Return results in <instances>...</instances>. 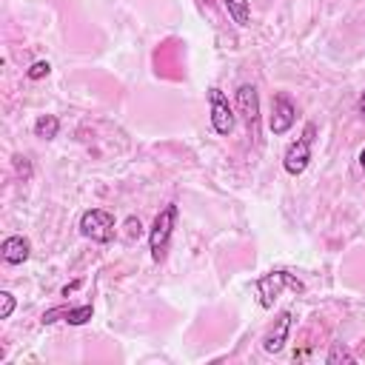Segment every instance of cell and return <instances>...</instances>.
Instances as JSON below:
<instances>
[{"label": "cell", "mask_w": 365, "mask_h": 365, "mask_svg": "<svg viewBox=\"0 0 365 365\" xmlns=\"http://www.w3.org/2000/svg\"><path fill=\"white\" fill-rule=\"evenodd\" d=\"M288 331H291V311H279L277 322L262 336V351L265 354H279L285 348V342H288Z\"/></svg>", "instance_id": "obj_9"}, {"label": "cell", "mask_w": 365, "mask_h": 365, "mask_svg": "<svg viewBox=\"0 0 365 365\" xmlns=\"http://www.w3.org/2000/svg\"><path fill=\"white\" fill-rule=\"evenodd\" d=\"M177 217H180V208L177 202H168L160 208V214L154 217L151 228H148V251H151V259L154 262H163L165 254H168V245H171V234L177 228Z\"/></svg>", "instance_id": "obj_1"}, {"label": "cell", "mask_w": 365, "mask_h": 365, "mask_svg": "<svg viewBox=\"0 0 365 365\" xmlns=\"http://www.w3.org/2000/svg\"><path fill=\"white\" fill-rule=\"evenodd\" d=\"M359 165H362V168H365V148H362V151H359Z\"/></svg>", "instance_id": "obj_19"}, {"label": "cell", "mask_w": 365, "mask_h": 365, "mask_svg": "<svg viewBox=\"0 0 365 365\" xmlns=\"http://www.w3.org/2000/svg\"><path fill=\"white\" fill-rule=\"evenodd\" d=\"M356 114H359V120L365 123V91H362L359 100H356Z\"/></svg>", "instance_id": "obj_18"}, {"label": "cell", "mask_w": 365, "mask_h": 365, "mask_svg": "<svg viewBox=\"0 0 365 365\" xmlns=\"http://www.w3.org/2000/svg\"><path fill=\"white\" fill-rule=\"evenodd\" d=\"M0 254H3V262H6V265H23V262L31 257V242H29V237H23V234L6 237L3 245H0Z\"/></svg>", "instance_id": "obj_10"}, {"label": "cell", "mask_w": 365, "mask_h": 365, "mask_svg": "<svg viewBox=\"0 0 365 365\" xmlns=\"http://www.w3.org/2000/svg\"><path fill=\"white\" fill-rule=\"evenodd\" d=\"M140 234H143V222H140L137 217H128V220H125V240L131 242V240H137Z\"/></svg>", "instance_id": "obj_16"}, {"label": "cell", "mask_w": 365, "mask_h": 365, "mask_svg": "<svg viewBox=\"0 0 365 365\" xmlns=\"http://www.w3.org/2000/svg\"><path fill=\"white\" fill-rule=\"evenodd\" d=\"M325 362H328V365H339V362L354 365V354H351L342 342H334V345H331V351H328V356H325Z\"/></svg>", "instance_id": "obj_13"}, {"label": "cell", "mask_w": 365, "mask_h": 365, "mask_svg": "<svg viewBox=\"0 0 365 365\" xmlns=\"http://www.w3.org/2000/svg\"><path fill=\"white\" fill-rule=\"evenodd\" d=\"M237 111H240L242 123L248 125V134L257 137V128H259V94H257L254 83H242L237 88Z\"/></svg>", "instance_id": "obj_7"}, {"label": "cell", "mask_w": 365, "mask_h": 365, "mask_svg": "<svg viewBox=\"0 0 365 365\" xmlns=\"http://www.w3.org/2000/svg\"><path fill=\"white\" fill-rule=\"evenodd\" d=\"M94 317V305L83 302V305H60V308H48L43 314V325H54V322H68V325H86Z\"/></svg>", "instance_id": "obj_8"}, {"label": "cell", "mask_w": 365, "mask_h": 365, "mask_svg": "<svg viewBox=\"0 0 365 365\" xmlns=\"http://www.w3.org/2000/svg\"><path fill=\"white\" fill-rule=\"evenodd\" d=\"M14 168H17V174H23V180H29L31 177V163H29V157H14Z\"/></svg>", "instance_id": "obj_17"}, {"label": "cell", "mask_w": 365, "mask_h": 365, "mask_svg": "<svg viewBox=\"0 0 365 365\" xmlns=\"http://www.w3.org/2000/svg\"><path fill=\"white\" fill-rule=\"evenodd\" d=\"M297 123V103L291 100L288 91H277L271 97V114H268V128L274 137H282L294 128Z\"/></svg>", "instance_id": "obj_6"}, {"label": "cell", "mask_w": 365, "mask_h": 365, "mask_svg": "<svg viewBox=\"0 0 365 365\" xmlns=\"http://www.w3.org/2000/svg\"><path fill=\"white\" fill-rule=\"evenodd\" d=\"M48 71H51L48 60H37V63H34V66H31V68L26 71V77H29V80H40V77H46Z\"/></svg>", "instance_id": "obj_15"}, {"label": "cell", "mask_w": 365, "mask_h": 365, "mask_svg": "<svg viewBox=\"0 0 365 365\" xmlns=\"http://www.w3.org/2000/svg\"><path fill=\"white\" fill-rule=\"evenodd\" d=\"M77 228H80V234H83L86 240L100 242V245L111 242L114 234H117V222H114V217H111L106 208H88V211H83Z\"/></svg>", "instance_id": "obj_4"}, {"label": "cell", "mask_w": 365, "mask_h": 365, "mask_svg": "<svg viewBox=\"0 0 365 365\" xmlns=\"http://www.w3.org/2000/svg\"><path fill=\"white\" fill-rule=\"evenodd\" d=\"M222 6H225V11H228V17H231L240 29L251 26V3H248V0H222Z\"/></svg>", "instance_id": "obj_11"}, {"label": "cell", "mask_w": 365, "mask_h": 365, "mask_svg": "<svg viewBox=\"0 0 365 365\" xmlns=\"http://www.w3.org/2000/svg\"><path fill=\"white\" fill-rule=\"evenodd\" d=\"M208 108H211V128L220 134V137H228L237 125V108L228 103V94L217 86L208 88Z\"/></svg>", "instance_id": "obj_5"}, {"label": "cell", "mask_w": 365, "mask_h": 365, "mask_svg": "<svg viewBox=\"0 0 365 365\" xmlns=\"http://www.w3.org/2000/svg\"><path fill=\"white\" fill-rule=\"evenodd\" d=\"M0 319H9L11 314H14V305H17V299H14V294L11 291H0Z\"/></svg>", "instance_id": "obj_14"}, {"label": "cell", "mask_w": 365, "mask_h": 365, "mask_svg": "<svg viewBox=\"0 0 365 365\" xmlns=\"http://www.w3.org/2000/svg\"><path fill=\"white\" fill-rule=\"evenodd\" d=\"M254 288H257V294H259V305H262V308H274L277 297H279L285 288H291L294 294H305V282H302L297 274L285 271V268H274V271L262 274V277L254 282Z\"/></svg>", "instance_id": "obj_2"}, {"label": "cell", "mask_w": 365, "mask_h": 365, "mask_svg": "<svg viewBox=\"0 0 365 365\" xmlns=\"http://www.w3.org/2000/svg\"><path fill=\"white\" fill-rule=\"evenodd\" d=\"M57 131H60L57 114H40V117L34 120V137H40V140H54Z\"/></svg>", "instance_id": "obj_12"}, {"label": "cell", "mask_w": 365, "mask_h": 365, "mask_svg": "<svg viewBox=\"0 0 365 365\" xmlns=\"http://www.w3.org/2000/svg\"><path fill=\"white\" fill-rule=\"evenodd\" d=\"M314 137H317V125L314 123H305V128H302V134L285 148V154H282V168L291 174V177H299L305 168H308V163H311V145H314Z\"/></svg>", "instance_id": "obj_3"}]
</instances>
